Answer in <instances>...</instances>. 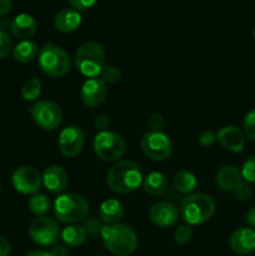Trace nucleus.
<instances>
[{
  "instance_id": "f257e3e1",
  "label": "nucleus",
  "mask_w": 255,
  "mask_h": 256,
  "mask_svg": "<svg viewBox=\"0 0 255 256\" xmlns=\"http://www.w3.org/2000/svg\"><path fill=\"white\" fill-rule=\"evenodd\" d=\"M142 172L139 165L132 160H119L109 169L106 184L112 192L129 194L142 185Z\"/></svg>"
},
{
  "instance_id": "f03ea898",
  "label": "nucleus",
  "mask_w": 255,
  "mask_h": 256,
  "mask_svg": "<svg viewBox=\"0 0 255 256\" xmlns=\"http://www.w3.org/2000/svg\"><path fill=\"white\" fill-rule=\"evenodd\" d=\"M100 235L108 252L115 256H130L138 248L136 234L128 225H104Z\"/></svg>"
},
{
  "instance_id": "7ed1b4c3",
  "label": "nucleus",
  "mask_w": 255,
  "mask_h": 256,
  "mask_svg": "<svg viewBox=\"0 0 255 256\" xmlns=\"http://www.w3.org/2000/svg\"><path fill=\"white\" fill-rule=\"evenodd\" d=\"M180 216L188 225H200L209 222L215 212V202L212 196L202 192L188 195L180 204Z\"/></svg>"
},
{
  "instance_id": "20e7f679",
  "label": "nucleus",
  "mask_w": 255,
  "mask_h": 256,
  "mask_svg": "<svg viewBox=\"0 0 255 256\" xmlns=\"http://www.w3.org/2000/svg\"><path fill=\"white\" fill-rule=\"evenodd\" d=\"M54 214L59 222L78 224L84 222L89 214V202L78 194H62L54 202Z\"/></svg>"
},
{
  "instance_id": "39448f33",
  "label": "nucleus",
  "mask_w": 255,
  "mask_h": 256,
  "mask_svg": "<svg viewBox=\"0 0 255 256\" xmlns=\"http://www.w3.org/2000/svg\"><path fill=\"white\" fill-rule=\"evenodd\" d=\"M75 65L84 76L96 78L105 68V50L98 42H85L75 54Z\"/></svg>"
},
{
  "instance_id": "423d86ee",
  "label": "nucleus",
  "mask_w": 255,
  "mask_h": 256,
  "mask_svg": "<svg viewBox=\"0 0 255 256\" xmlns=\"http://www.w3.org/2000/svg\"><path fill=\"white\" fill-rule=\"evenodd\" d=\"M38 62L45 75L62 78L70 70V58L64 49L52 42H46L38 55Z\"/></svg>"
},
{
  "instance_id": "0eeeda50",
  "label": "nucleus",
  "mask_w": 255,
  "mask_h": 256,
  "mask_svg": "<svg viewBox=\"0 0 255 256\" xmlns=\"http://www.w3.org/2000/svg\"><path fill=\"white\" fill-rule=\"evenodd\" d=\"M92 149H94L96 156L102 162H116L125 154L126 144L122 135L115 132L105 130V132H99L95 135Z\"/></svg>"
},
{
  "instance_id": "6e6552de",
  "label": "nucleus",
  "mask_w": 255,
  "mask_h": 256,
  "mask_svg": "<svg viewBox=\"0 0 255 256\" xmlns=\"http://www.w3.org/2000/svg\"><path fill=\"white\" fill-rule=\"evenodd\" d=\"M140 145L145 156L152 162H165L172 154V140L162 132L149 130L142 135Z\"/></svg>"
},
{
  "instance_id": "1a4fd4ad",
  "label": "nucleus",
  "mask_w": 255,
  "mask_h": 256,
  "mask_svg": "<svg viewBox=\"0 0 255 256\" xmlns=\"http://www.w3.org/2000/svg\"><path fill=\"white\" fill-rule=\"evenodd\" d=\"M30 114L35 124L42 130L52 132L59 128L62 120V112L56 102L52 100H39L30 108Z\"/></svg>"
},
{
  "instance_id": "9d476101",
  "label": "nucleus",
  "mask_w": 255,
  "mask_h": 256,
  "mask_svg": "<svg viewBox=\"0 0 255 256\" xmlns=\"http://www.w3.org/2000/svg\"><path fill=\"white\" fill-rule=\"evenodd\" d=\"M28 232L32 242L40 246H49L59 239L60 228L54 219L40 216L32 220Z\"/></svg>"
},
{
  "instance_id": "9b49d317",
  "label": "nucleus",
  "mask_w": 255,
  "mask_h": 256,
  "mask_svg": "<svg viewBox=\"0 0 255 256\" xmlns=\"http://www.w3.org/2000/svg\"><path fill=\"white\" fill-rule=\"evenodd\" d=\"M12 184L18 192L24 195H34L42 185V176L32 166H20L12 172Z\"/></svg>"
},
{
  "instance_id": "f8f14e48",
  "label": "nucleus",
  "mask_w": 255,
  "mask_h": 256,
  "mask_svg": "<svg viewBox=\"0 0 255 256\" xmlns=\"http://www.w3.org/2000/svg\"><path fill=\"white\" fill-rule=\"evenodd\" d=\"M85 144V135L79 126H70L64 128L60 132L59 140V150L64 156L75 158L82 152Z\"/></svg>"
},
{
  "instance_id": "ddd939ff",
  "label": "nucleus",
  "mask_w": 255,
  "mask_h": 256,
  "mask_svg": "<svg viewBox=\"0 0 255 256\" xmlns=\"http://www.w3.org/2000/svg\"><path fill=\"white\" fill-rule=\"evenodd\" d=\"M106 84L102 79H99V78H90V79H88L82 84V92H80L82 102L89 108H96L102 105L104 100L106 99Z\"/></svg>"
},
{
  "instance_id": "4468645a",
  "label": "nucleus",
  "mask_w": 255,
  "mask_h": 256,
  "mask_svg": "<svg viewBox=\"0 0 255 256\" xmlns=\"http://www.w3.org/2000/svg\"><path fill=\"white\" fill-rule=\"evenodd\" d=\"M149 219L159 228H172L178 222L179 212L172 202H159L149 209Z\"/></svg>"
},
{
  "instance_id": "2eb2a0df",
  "label": "nucleus",
  "mask_w": 255,
  "mask_h": 256,
  "mask_svg": "<svg viewBox=\"0 0 255 256\" xmlns=\"http://www.w3.org/2000/svg\"><path fill=\"white\" fill-rule=\"evenodd\" d=\"M229 244L235 254H252L255 252V230L252 228H239L232 234Z\"/></svg>"
},
{
  "instance_id": "dca6fc26",
  "label": "nucleus",
  "mask_w": 255,
  "mask_h": 256,
  "mask_svg": "<svg viewBox=\"0 0 255 256\" xmlns=\"http://www.w3.org/2000/svg\"><path fill=\"white\" fill-rule=\"evenodd\" d=\"M216 142L224 149L235 152V154L242 152L245 146L244 134L242 132V130L232 125H228V126L219 129L216 134Z\"/></svg>"
},
{
  "instance_id": "f3484780",
  "label": "nucleus",
  "mask_w": 255,
  "mask_h": 256,
  "mask_svg": "<svg viewBox=\"0 0 255 256\" xmlns=\"http://www.w3.org/2000/svg\"><path fill=\"white\" fill-rule=\"evenodd\" d=\"M42 185L52 192H62L68 186V174L59 165H50L42 174Z\"/></svg>"
},
{
  "instance_id": "a211bd4d",
  "label": "nucleus",
  "mask_w": 255,
  "mask_h": 256,
  "mask_svg": "<svg viewBox=\"0 0 255 256\" xmlns=\"http://www.w3.org/2000/svg\"><path fill=\"white\" fill-rule=\"evenodd\" d=\"M36 30L38 22L35 18L25 12L16 15L10 24L12 34L22 40H29V38H32L36 32Z\"/></svg>"
},
{
  "instance_id": "6ab92c4d",
  "label": "nucleus",
  "mask_w": 255,
  "mask_h": 256,
  "mask_svg": "<svg viewBox=\"0 0 255 256\" xmlns=\"http://www.w3.org/2000/svg\"><path fill=\"white\" fill-rule=\"evenodd\" d=\"M242 172L236 166H234V165H226V166H222L218 172L215 182H216L218 188L220 190H222V192H234L238 185L242 182Z\"/></svg>"
},
{
  "instance_id": "aec40b11",
  "label": "nucleus",
  "mask_w": 255,
  "mask_h": 256,
  "mask_svg": "<svg viewBox=\"0 0 255 256\" xmlns=\"http://www.w3.org/2000/svg\"><path fill=\"white\" fill-rule=\"evenodd\" d=\"M82 24V15L75 9H62L55 15L54 26L58 32L69 34L75 32Z\"/></svg>"
},
{
  "instance_id": "412c9836",
  "label": "nucleus",
  "mask_w": 255,
  "mask_h": 256,
  "mask_svg": "<svg viewBox=\"0 0 255 256\" xmlns=\"http://www.w3.org/2000/svg\"><path fill=\"white\" fill-rule=\"evenodd\" d=\"M124 216V206L116 199H106L102 202L99 218L105 225L118 224Z\"/></svg>"
},
{
  "instance_id": "4be33fe9",
  "label": "nucleus",
  "mask_w": 255,
  "mask_h": 256,
  "mask_svg": "<svg viewBox=\"0 0 255 256\" xmlns=\"http://www.w3.org/2000/svg\"><path fill=\"white\" fill-rule=\"evenodd\" d=\"M142 188H144L145 192H148L149 195L160 196V195L165 194L168 192L169 182H168V178L162 172H152L144 178Z\"/></svg>"
},
{
  "instance_id": "5701e85b",
  "label": "nucleus",
  "mask_w": 255,
  "mask_h": 256,
  "mask_svg": "<svg viewBox=\"0 0 255 256\" xmlns=\"http://www.w3.org/2000/svg\"><path fill=\"white\" fill-rule=\"evenodd\" d=\"M38 52H39V48L36 42L32 40H22L12 48V56L16 62L28 64L36 58Z\"/></svg>"
},
{
  "instance_id": "b1692460",
  "label": "nucleus",
  "mask_w": 255,
  "mask_h": 256,
  "mask_svg": "<svg viewBox=\"0 0 255 256\" xmlns=\"http://www.w3.org/2000/svg\"><path fill=\"white\" fill-rule=\"evenodd\" d=\"M198 185V179L192 172L180 170L172 178V186L180 194H190Z\"/></svg>"
},
{
  "instance_id": "393cba45",
  "label": "nucleus",
  "mask_w": 255,
  "mask_h": 256,
  "mask_svg": "<svg viewBox=\"0 0 255 256\" xmlns=\"http://www.w3.org/2000/svg\"><path fill=\"white\" fill-rule=\"evenodd\" d=\"M86 232L84 226L79 224H72L62 232V239L68 246H80L86 240Z\"/></svg>"
},
{
  "instance_id": "a878e982",
  "label": "nucleus",
  "mask_w": 255,
  "mask_h": 256,
  "mask_svg": "<svg viewBox=\"0 0 255 256\" xmlns=\"http://www.w3.org/2000/svg\"><path fill=\"white\" fill-rule=\"evenodd\" d=\"M50 205L52 204H50L49 198L44 194H40V192L32 195L29 202H28L30 212L34 215H36L38 218L45 216L50 212Z\"/></svg>"
},
{
  "instance_id": "bb28decb",
  "label": "nucleus",
  "mask_w": 255,
  "mask_h": 256,
  "mask_svg": "<svg viewBox=\"0 0 255 256\" xmlns=\"http://www.w3.org/2000/svg\"><path fill=\"white\" fill-rule=\"evenodd\" d=\"M42 82L38 78H32L28 82H25V84L22 88V99L26 100V102H34L42 94Z\"/></svg>"
},
{
  "instance_id": "cd10ccee",
  "label": "nucleus",
  "mask_w": 255,
  "mask_h": 256,
  "mask_svg": "<svg viewBox=\"0 0 255 256\" xmlns=\"http://www.w3.org/2000/svg\"><path fill=\"white\" fill-rule=\"evenodd\" d=\"M100 79L105 82V84H116L122 79V72L115 65H108L102 69V74H100Z\"/></svg>"
},
{
  "instance_id": "c85d7f7f",
  "label": "nucleus",
  "mask_w": 255,
  "mask_h": 256,
  "mask_svg": "<svg viewBox=\"0 0 255 256\" xmlns=\"http://www.w3.org/2000/svg\"><path fill=\"white\" fill-rule=\"evenodd\" d=\"M84 229L85 232H86V235L90 238H95L96 235H99L100 232H102V222L100 220V218H95V216H92V218H86V219L84 220Z\"/></svg>"
},
{
  "instance_id": "c756f323",
  "label": "nucleus",
  "mask_w": 255,
  "mask_h": 256,
  "mask_svg": "<svg viewBox=\"0 0 255 256\" xmlns=\"http://www.w3.org/2000/svg\"><path fill=\"white\" fill-rule=\"evenodd\" d=\"M192 236V229L190 225L182 224L178 226V229L174 232V240L176 244L185 245L190 242Z\"/></svg>"
},
{
  "instance_id": "7c9ffc66",
  "label": "nucleus",
  "mask_w": 255,
  "mask_h": 256,
  "mask_svg": "<svg viewBox=\"0 0 255 256\" xmlns=\"http://www.w3.org/2000/svg\"><path fill=\"white\" fill-rule=\"evenodd\" d=\"M242 129H244V135L252 142H255V109L250 110L244 118L242 122Z\"/></svg>"
},
{
  "instance_id": "2f4dec72",
  "label": "nucleus",
  "mask_w": 255,
  "mask_h": 256,
  "mask_svg": "<svg viewBox=\"0 0 255 256\" xmlns=\"http://www.w3.org/2000/svg\"><path fill=\"white\" fill-rule=\"evenodd\" d=\"M242 176L245 182H255V155L250 156L249 159L242 164Z\"/></svg>"
},
{
  "instance_id": "473e14b6",
  "label": "nucleus",
  "mask_w": 255,
  "mask_h": 256,
  "mask_svg": "<svg viewBox=\"0 0 255 256\" xmlns=\"http://www.w3.org/2000/svg\"><path fill=\"white\" fill-rule=\"evenodd\" d=\"M12 50V40L4 30H0V59H4Z\"/></svg>"
},
{
  "instance_id": "72a5a7b5",
  "label": "nucleus",
  "mask_w": 255,
  "mask_h": 256,
  "mask_svg": "<svg viewBox=\"0 0 255 256\" xmlns=\"http://www.w3.org/2000/svg\"><path fill=\"white\" fill-rule=\"evenodd\" d=\"M234 194L240 202H246L250 199V196L252 195V188L250 185V182H242L238 185L236 189L234 190Z\"/></svg>"
},
{
  "instance_id": "f704fd0d",
  "label": "nucleus",
  "mask_w": 255,
  "mask_h": 256,
  "mask_svg": "<svg viewBox=\"0 0 255 256\" xmlns=\"http://www.w3.org/2000/svg\"><path fill=\"white\" fill-rule=\"evenodd\" d=\"M165 119L162 114L159 112H154V114L150 115L149 120H148V125H149L150 130H154V132H160L162 128L164 126Z\"/></svg>"
},
{
  "instance_id": "c9c22d12",
  "label": "nucleus",
  "mask_w": 255,
  "mask_h": 256,
  "mask_svg": "<svg viewBox=\"0 0 255 256\" xmlns=\"http://www.w3.org/2000/svg\"><path fill=\"white\" fill-rule=\"evenodd\" d=\"M110 126V119L106 114H98L94 118V128L99 132H105L109 130Z\"/></svg>"
},
{
  "instance_id": "e433bc0d",
  "label": "nucleus",
  "mask_w": 255,
  "mask_h": 256,
  "mask_svg": "<svg viewBox=\"0 0 255 256\" xmlns=\"http://www.w3.org/2000/svg\"><path fill=\"white\" fill-rule=\"evenodd\" d=\"M68 2L72 5V9L78 10V12H85L94 6L96 0H68Z\"/></svg>"
},
{
  "instance_id": "4c0bfd02",
  "label": "nucleus",
  "mask_w": 255,
  "mask_h": 256,
  "mask_svg": "<svg viewBox=\"0 0 255 256\" xmlns=\"http://www.w3.org/2000/svg\"><path fill=\"white\" fill-rule=\"evenodd\" d=\"M216 142V134L210 130H205L199 135V142L202 146H210Z\"/></svg>"
},
{
  "instance_id": "58836bf2",
  "label": "nucleus",
  "mask_w": 255,
  "mask_h": 256,
  "mask_svg": "<svg viewBox=\"0 0 255 256\" xmlns=\"http://www.w3.org/2000/svg\"><path fill=\"white\" fill-rule=\"evenodd\" d=\"M52 256H69V250L64 245H55L49 252Z\"/></svg>"
},
{
  "instance_id": "ea45409f",
  "label": "nucleus",
  "mask_w": 255,
  "mask_h": 256,
  "mask_svg": "<svg viewBox=\"0 0 255 256\" xmlns=\"http://www.w3.org/2000/svg\"><path fill=\"white\" fill-rule=\"evenodd\" d=\"M10 255V244L4 236L0 235V256H9Z\"/></svg>"
},
{
  "instance_id": "a19ab883",
  "label": "nucleus",
  "mask_w": 255,
  "mask_h": 256,
  "mask_svg": "<svg viewBox=\"0 0 255 256\" xmlns=\"http://www.w3.org/2000/svg\"><path fill=\"white\" fill-rule=\"evenodd\" d=\"M12 0H0V16L6 15L12 10Z\"/></svg>"
},
{
  "instance_id": "79ce46f5",
  "label": "nucleus",
  "mask_w": 255,
  "mask_h": 256,
  "mask_svg": "<svg viewBox=\"0 0 255 256\" xmlns=\"http://www.w3.org/2000/svg\"><path fill=\"white\" fill-rule=\"evenodd\" d=\"M245 222L252 226V228L255 229V206L252 208V209L246 212V215H245Z\"/></svg>"
},
{
  "instance_id": "37998d69",
  "label": "nucleus",
  "mask_w": 255,
  "mask_h": 256,
  "mask_svg": "<svg viewBox=\"0 0 255 256\" xmlns=\"http://www.w3.org/2000/svg\"><path fill=\"white\" fill-rule=\"evenodd\" d=\"M25 256H52L48 252H30Z\"/></svg>"
},
{
  "instance_id": "c03bdc74",
  "label": "nucleus",
  "mask_w": 255,
  "mask_h": 256,
  "mask_svg": "<svg viewBox=\"0 0 255 256\" xmlns=\"http://www.w3.org/2000/svg\"><path fill=\"white\" fill-rule=\"evenodd\" d=\"M252 36H254V39H255V26H254V29H252Z\"/></svg>"
},
{
  "instance_id": "a18cd8bd",
  "label": "nucleus",
  "mask_w": 255,
  "mask_h": 256,
  "mask_svg": "<svg viewBox=\"0 0 255 256\" xmlns=\"http://www.w3.org/2000/svg\"><path fill=\"white\" fill-rule=\"evenodd\" d=\"M0 188H2V184H0Z\"/></svg>"
}]
</instances>
